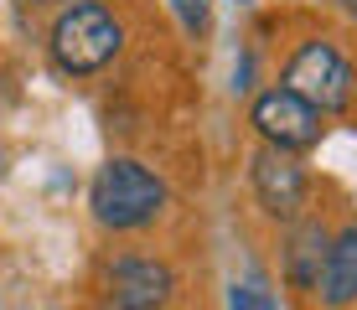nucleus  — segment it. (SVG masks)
I'll return each instance as SVG.
<instances>
[{
  "label": "nucleus",
  "instance_id": "obj_10",
  "mask_svg": "<svg viewBox=\"0 0 357 310\" xmlns=\"http://www.w3.org/2000/svg\"><path fill=\"white\" fill-rule=\"evenodd\" d=\"M228 310H254V284H233L228 290Z\"/></svg>",
  "mask_w": 357,
  "mask_h": 310
},
{
  "label": "nucleus",
  "instance_id": "obj_2",
  "mask_svg": "<svg viewBox=\"0 0 357 310\" xmlns=\"http://www.w3.org/2000/svg\"><path fill=\"white\" fill-rule=\"evenodd\" d=\"M171 207V186L135 155H109L89 181V212L104 233H145Z\"/></svg>",
  "mask_w": 357,
  "mask_h": 310
},
{
  "label": "nucleus",
  "instance_id": "obj_7",
  "mask_svg": "<svg viewBox=\"0 0 357 310\" xmlns=\"http://www.w3.org/2000/svg\"><path fill=\"white\" fill-rule=\"evenodd\" d=\"M326 248H331V228L316 212L285 222V243H280V274L295 295L316 300V284H321V269H326Z\"/></svg>",
  "mask_w": 357,
  "mask_h": 310
},
{
  "label": "nucleus",
  "instance_id": "obj_1",
  "mask_svg": "<svg viewBox=\"0 0 357 310\" xmlns=\"http://www.w3.org/2000/svg\"><path fill=\"white\" fill-rule=\"evenodd\" d=\"M130 31L109 0H63L47 21V57L63 78H98L125 52Z\"/></svg>",
  "mask_w": 357,
  "mask_h": 310
},
{
  "label": "nucleus",
  "instance_id": "obj_11",
  "mask_svg": "<svg viewBox=\"0 0 357 310\" xmlns=\"http://www.w3.org/2000/svg\"><path fill=\"white\" fill-rule=\"evenodd\" d=\"M337 6H342V10H347V16L357 21V0H337Z\"/></svg>",
  "mask_w": 357,
  "mask_h": 310
},
{
  "label": "nucleus",
  "instance_id": "obj_5",
  "mask_svg": "<svg viewBox=\"0 0 357 310\" xmlns=\"http://www.w3.org/2000/svg\"><path fill=\"white\" fill-rule=\"evenodd\" d=\"M249 192H254V207L269 217V222H295L311 212V176H305L301 155L290 150H275V145H259L249 155Z\"/></svg>",
  "mask_w": 357,
  "mask_h": 310
},
{
  "label": "nucleus",
  "instance_id": "obj_3",
  "mask_svg": "<svg viewBox=\"0 0 357 310\" xmlns=\"http://www.w3.org/2000/svg\"><path fill=\"white\" fill-rule=\"evenodd\" d=\"M280 83L290 93H301L305 104H316L321 114H347L357 104V68L347 57V47L337 36H305L295 42V52L280 68Z\"/></svg>",
  "mask_w": 357,
  "mask_h": 310
},
{
  "label": "nucleus",
  "instance_id": "obj_4",
  "mask_svg": "<svg viewBox=\"0 0 357 310\" xmlns=\"http://www.w3.org/2000/svg\"><path fill=\"white\" fill-rule=\"evenodd\" d=\"M249 130L259 134V145L305 155V150L321 145L326 114L316 104H305L301 93H290L285 83H269V88H259V93H254V104H249Z\"/></svg>",
  "mask_w": 357,
  "mask_h": 310
},
{
  "label": "nucleus",
  "instance_id": "obj_12",
  "mask_svg": "<svg viewBox=\"0 0 357 310\" xmlns=\"http://www.w3.org/2000/svg\"><path fill=\"white\" fill-rule=\"evenodd\" d=\"M21 6H63V0H21Z\"/></svg>",
  "mask_w": 357,
  "mask_h": 310
},
{
  "label": "nucleus",
  "instance_id": "obj_6",
  "mask_svg": "<svg viewBox=\"0 0 357 310\" xmlns=\"http://www.w3.org/2000/svg\"><path fill=\"white\" fill-rule=\"evenodd\" d=\"M176 269L155 254H114L104 264V305L109 310H166L176 300Z\"/></svg>",
  "mask_w": 357,
  "mask_h": 310
},
{
  "label": "nucleus",
  "instance_id": "obj_9",
  "mask_svg": "<svg viewBox=\"0 0 357 310\" xmlns=\"http://www.w3.org/2000/svg\"><path fill=\"white\" fill-rule=\"evenodd\" d=\"M171 16L181 21L187 36H202L207 26H213V0H171Z\"/></svg>",
  "mask_w": 357,
  "mask_h": 310
},
{
  "label": "nucleus",
  "instance_id": "obj_13",
  "mask_svg": "<svg viewBox=\"0 0 357 310\" xmlns=\"http://www.w3.org/2000/svg\"><path fill=\"white\" fill-rule=\"evenodd\" d=\"M238 6H254V0H238Z\"/></svg>",
  "mask_w": 357,
  "mask_h": 310
},
{
  "label": "nucleus",
  "instance_id": "obj_8",
  "mask_svg": "<svg viewBox=\"0 0 357 310\" xmlns=\"http://www.w3.org/2000/svg\"><path fill=\"white\" fill-rule=\"evenodd\" d=\"M316 300L326 310H352L357 305V217L342 222L331 233V248H326V269H321V284H316Z\"/></svg>",
  "mask_w": 357,
  "mask_h": 310
}]
</instances>
